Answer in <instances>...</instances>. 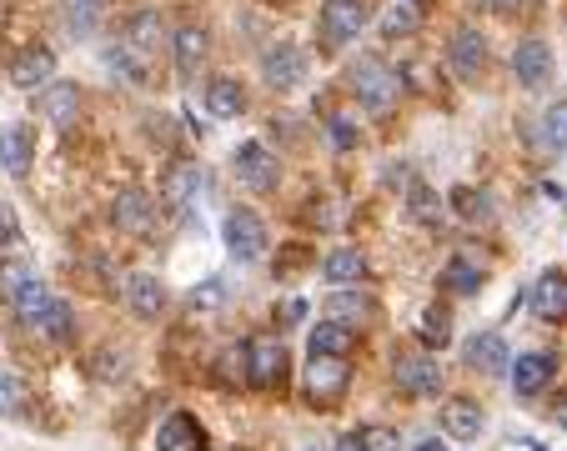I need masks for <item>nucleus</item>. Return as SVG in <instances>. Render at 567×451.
<instances>
[{"instance_id":"nucleus-39","label":"nucleus","mask_w":567,"mask_h":451,"mask_svg":"<svg viewBox=\"0 0 567 451\" xmlns=\"http://www.w3.org/2000/svg\"><path fill=\"white\" fill-rule=\"evenodd\" d=\"M221 291H227L221 281H207V286H197V291H191V312H217L221 301H227Z\"/></svg>"},{"instance_id":"nucleus-25","label":"nucleus","mask_w":567,"mask_h":451,"mask_svg":"<svg viewBox=\"0 0 567 451\" xmlns=\"http://www.w3.org/2000/svg\"><path fill=\"white\" fill-rule=\"evenodd\" d=\"M482 276H487V266H482L472 251H458V256L442 266V291H458V296H472V291H482Z\"/></svg>"},{"instance_id":"nucleus-16","label":"nucleus","mask_w":567,"mask_h":451,"mask_svg":"<svg viewBox=\"0 0 567 451\" xmlns=\"http://www.w3.org/2000/svg\"><path fill=\"white\" fill-rule=\"evenodd\" d=\"M156 451H207V431L191 411H171L156 431Z\"/></svg>"},{"instance_id":"nucleus-18","label":"nucleus","mask_w":567,"mask_h":451,"mask_svg":"<svg viewBox=\"0 0 567 451\" xmlns=\"http://www.w3.org/2000/svg\"><path fill=\"white\" fill-rule=\"evenodd\" d=\"M468 366L482 376H507V366H513V352H507V342H502L497 332H477L468 342Z\"/></svg>"},{"instance_id":"nucleus-2","label":"nucleus","mask_w":567,"mask_h":451,"mask_svg":"<svg viewBox=\"0 0 567 451\" xmlns=\"http://www.w3.org/2000/svg\"><path fill=\"white\" fill-rule=\"evenodd\" d=\"M402 91H407V81L392 71V65H382L377 55H361L357 65H351V96L361 101L367 111H392L397 101H402Z\"/></svg>"},{"instance_id":"nucleus-42","label":"nucleus","mask_w":567,"mask_h":451,"mask_svg":"<svg viewBox=\"0 0 567 451\" xmlns=\"http://www.w3.org/2000/svg\"><path fill=\"white\" fill-rule=\"evenodd\" d=\"M302 316H306V306H302V301H286V306H276V322H282V326L302 322Z\"/></svg>"},{"instance_id":"nucleus-9","label":"nucleus","mask_w":567,"mask_h":451,"mask_svg":"<svg viewBox=\"0 0 567 451\" xmlns=\"http://www.w3.org/2000/svg\"><path fill=\"white\" fill-rule=\"evenodd\" d=\"M262 81L272 91H296L306 81V55L296 51L292 41L272 45V51H262Z\"/></svg>"},{"instance_id":"nucleus-19","label":"nucleus","mask_w":567,"mask_h":451,"mask_svg":"<svg viewBox=\"0 0 567 451\" xmlns=\"http://www.w3.org/2000/svg\"><path fill=\"white\" fill-rule=\"evenodd\" d=\"M31 156H35L31 130L15 126V120H0V171L25 176V171H31Z\"/></svg>"},{"instance_id":"nucleus-5","label":"nucleus","mask_w":567,"mask_h":451,"mask_svg":"<svg viewBox=\"0 0 567 451\" xmlns=\"http://www.w3.org/2000/svg\"><path fill=\"white\" fill-rule=\"evenodd\" d=\"M241 356H246V381L256 391H276L286 381V342L282 336H251L246 346H241Z\"/></svg>"},{"instance_id":"nucleus-7","label":"nucleus","mask_w":567,"mask_h":451,"mask_svg":"<svg viewBox=\"0 0 567 451\" xmlns=\"http://www.w3.org/2000/svg\"><path fill=\"white\" fill-rule=\"evenodd\" d=\"M221 237H227V251L241 261V266L266 256V226L256 211H231L227 226H221Z\"/></svg>"},{"instance_id":"nucleus-34","label":"nucleus","mask_w":567,"mask_h":451,"mask_svg":"<svg viewBox=\"0 0 567 451\" xmlns=\"http://www.w3.org/2000/svg\"><path fill=\"white\" fill-rule=\"evenodd\" d=\"M417 25H422V11H417L412 0H402V6H392V11L382 15V35H387V41H397V35H412Z\"/></svg>"},{"instance_id":"nucleus-14","label":"nucleus","mask_w":567,"mask_h":451,"mask_svg":"<svg viewBox=\"0 0 567 451\" xmlns=\"http://www.w3.org/2000/svg\"><path fill=\"white\" fill-rule=\"evenodd\" d=\"M201 186H207V176H201V166L191 161H176L171 171L161 176V201L171 206V211H191V201L201 196Z\"/></svg>"},{"instance_id":"nucleus-20","label":"nucleus","mask_w":567,"mask_h":451,"mask_svg":"<svg viewBox=\"0 0 567 451\" xmlns=\"http://www.w3.org/2000/svg\"><path fill=\"white\" fill-rule=\"evenodd\" d=\"M513 71H517V81H523L527 91H537V86H547L553 81V51H547V41H523L513 51Z\"/></svg>"},{"instance_id":"nucleus-46","label":"nucleus","mask_w":567,"mask_h":451,"mask_svg":"<svg viewBox=\"0 0 567 451\" xmlns=\"http://www.w3.org/2000/svg\"><path fill=\"white\" fill-rule=\"evenodd\" d=\"M412 451H448V441H437V437H427V441H417Z\"/></svg>"},{"instance_id":"nucleus-35","label":"nucleus","mask_w":567,"mask_h":451,"mask_svg":"<svg viewBox=\"0 0 567 451\" xmlns=\"http://www.w3.org/2000/svg\"><path fill=\"white\" fill-rule=\"evenodd\" d=\"M543 146L567 150V101H553V106L543 111Z\"/></svg>"},{"instance_id":"nucleus-41","label":"nucleus","mask_w":567,"mask_h":451,"mask_svg":"<svg viewBox=\"0 0 567 451\" xmlns=\"http://www.w3.org/2000/svg\"><path fill=\"white\" fill-rule=\"evenodd\" d=\"M11 241H15V211L0 206V247H11Z\"/></svg>"},{"instance_id":"nucleus-21","label":"nucleus","mask_w":567,"mask_h":451,"mask_svg":"<svg viewBox=\"0 0 567 451\" xmlns=\"http://www.w3.org/2000/svg\"><path fill=\"white\" fill-rule=\"evenodd\" d=\"M442 431L458 441H472L482 437V407L472 397H448L442 401Z\"/></svg>"},{"instance_id":"nucleus-12","label":"nucleus","mask_w":567,"mask_h":451,"mask_svg":"<svg viewBox=\"0 0 567 451\" xmlns=\"http://www.w3.org/2000/svg\"><path fill=\"white\" fill-rule=\"evenodd\" d=\"M120 296H126V306H132L141 322H156V316L166 312V286L151 271H132V276L120 281Z\"/></svg>"},{"instance_id":"nucleus-26","label":"nucleus","mask_w":567,"mask_h":451,"mask_svg":"<svg viewBox=\"0 0 567 451\" xmlns=\"http://www.w3.org/2000/svg\"><path fill=\"white\" fill-rule=\"evenodd\" d=\"M171 51H176V71L197 75L201 61H207V31H201V25H181V31L171 35Z\"/></svg>"},{"instance_id":"nucleus-24","label":"nucleus","mask_w":567,"mask_h":451,"mask_svg":"<svg viewBox=\"0 0 567 451\" xmlns=\"http://www.w3.org/2000/svg\"><path fill=\"white\" fill-rule=\"evenodd\" d=\"M201 101H207V111L211 116H221V120H231V116L246 111V91H241L231 75H211L207 86H201Z\"/></svg>"},{"instance_id":"nucleus-47","label":"nucleus","mask_w":567,"mask_h":451,"mask_svg":"<svg viewBox=\"0 0 567 451\" xmlns=\"http://www.w3.org/2000/svg\"><path fill=\"white\" fill-rule=\"evenodd\" d=\"M553 421H557V427L567 431V397H563V401H557V407H553Z\"/></svg>"},{"instance_id":"nucleus-30","label":"nucleus","mask_w":567,"mask_h":451,"mask_svg":"<svg viewBox=\"0 0 567 451\" xmlns=\"http://www.w3.org/2000/svg\"><path fill=\"white\" fill-rule=\"evenodd\" d=\"M417 332H422V346H427V352H437V346L452 342V316L442 312V306H427V312L417 316Z\"/></svg>"},{"instance_id":"nucleus-15","label":"nucleus","mask_w":567,"mask_h":451,"mask_svg":"<svg viewBox=\"0 0 567 451\" xmlns=\"http://www.w3.org/2000/svg\"><path fill=\"white\" fill-rule=\"evenodd\" d=\"M553 371H557V356L553 352H527V356H517V361L507 366L517 397H537V391L553 381Z\"/></svg>"},{"instance_id":"nucleus-1","label":"nucleus","mask_w":567,"mask_h":451,"mask_svg":"<svg viewBox=\"0 0 567 451\" xmlns=\"http://www.w3.org/2000/svg\"><path fill=\"white\" fill-rule=\"evenodd\" d=\"M161 51H171V31H166L161 6H141V11L126 21V45H120L116 65L132 81H146L151 75V61H161Z\"/></svg>"},{"instance_id":"nucleus-6","label":"nucleus","mask_w":567,"mask_h":451,"mask_svg":"<svg viewBox=\"0 0 567 451\" xmlns=\"http://www.w3.org/2000/svg\"><path fill=\"white\" fill-rule=\"evenodd\" d=\"M231 166H237V181L251 186V191H276V181H282V161H276L262 140H241Z\"/></svg>"},{"instance_id":"nucleus-3","label":"nucleus","mask_w":567,"mask_h":451,"mask_svg":"<svg viewBox=\"0 0 567 451\" xmlns=\"http://www.w3.org/2000/svg\"><path fill=\"white\" fill-rule=\"evenodd\" d=\"M371 15H377V0H327V6H322V21H317L322 51L332 55L347 41H357V35L371 25Z\"/></svg>"},{"instance_id":"nucleus-43","label":"nucleus","mask_w":567,"mask_h":451,"mask_svg":"<svg viewBox=\"0 0 567 451\" xmlns=\"http://www.w3.org/2000/svg\"><path fill=\"white\" fill-rule=\"evenodd\" d=\"M337 451H367V441H361V431H347V437L337 441Z\"/></svg>"},{"instance_id":"nucleus-32","label":"nucleus","mask_w":567,"mask_h":451,"mask_svg":"<svg viewBox=\"0 0 567 451\" xmlns=\"http://www.w3.org/2000/svg\"><path fill=\"white\" fill-rule=\"evenodd\" d=\"M407 211H412V221H422V226L442 221V201H437V191L422 181H412V191H407Z\"/></svg>"},{"instance_id":"nucleus-22","label":"nucleus","mask_w":567,"mask_h":451,"mask_svg":"<svg viewBox=\"0 0 567 451\" xmlns=\"http://www.w3.org/2000/svg\"><path fill=\"white\" fill-rule=\"evenodd\" d=\"M533 312L543 316V322H567V276H563V271H547V276H537Z\"/></svg>"},{"instance_id":"nucleus-48","label":"nucleus","mask_w":567,"mask_h":451,"mask_svg":"<svg viewBox=\"0 0 567 451\" xmlns=\"http://www.w3.org/2000/svg\"><path fill=\"white\" fill-rule=\"evenodd\" d=\"M272 6H282V0H272Z\"/></svg>"},{"instance_id":"nucleus-8","label":"nucleus","mask_w":567,"mask_h":451,"mask_svg":"<svg viewBox=\"0 0 567 451\" xmlns=\"http://www.w3.org/2000/svg\"><path fill=\"white\" fill-rule=\"evenodd\" d=\"M392 376L407 397H437V391H442V366L427 352H402L392 361Z\"/></svg>"},{"instance_id":"nucleus-38","label":"nucleus","mask_w":567,"mask_h":451,"mask_svg":"<svg viewBox=\"0 0 567 451\" xmlns=\"http://www.w3.org/2000/svg\"><path fill=\"white\" fill-rule=\"evenodd\" d=\"M31 281H35V276L25 271V261H11V266H0V296L15 301L25 286H31Z\"/></svg>"},{"instance_id":"nucleus-28","label":"nucleus","mask_w":567,"mask_h":451,"mask_svg":"<svg viewBox=\"0 0 567 451\" xmlns=\"http://www.w3.org/2000/svg\"><path fill=\"white\" fill-rule=\"evenodd\" d=\"M306 342H312V356H351L357 332H347V326H337V322H317L306 332Z\"/></svg>"},{"instance_id":"nucleus-29","label":"nucleus","mask_w":567,"mask_h":451,"mask_svg":"<svg viewBox=\"0 0 567 451\" xmlns=\"http://www.w3.org/2000/svg\"><path fill=\"white\" fill-rule=\"evenodd\" d=\"M71 332H76V312H71L66 301H55L41 312V322H35V336H45V342H71Z\"/></svg>"},{"instance_id":"nucleus-27","label":"nucleus","mask_w":567,"mask_h":451,"mask_svg":"<svg viewBox=\"0 0 567 451\" xmlns=\"http://www.w3.org/2000/svg\"><path fill=\"white\" fill-rule=\"evenodd\" d=\"M322 276H327L332 286H351V281L367 276V261H361V251L337 247V251H327V256H322Z\"/></svg>"},{"instance_id":"nucleus-45","label":"nucleus","mask_w":567,"mask_h":451,"mask_svg":"<svg viewBox=\"0 0 567 451\" xmlns=\"http://www.w3.org/2000/svg\"><path fill=\"white\" fill-rule=\"evenodd\" d=\"M76 6H81V11H86V21H96V15H101V6H106V0H76Z\"/></svg>"},{"instance_id":"nucleus-17","label":"nucleus","mask_w":567,"mask_h":451,"mask_svg":"<svg viewBox=\"0 0 567 451\" xmlns=\"http://www.w3.org/2000/svg\"><path fill=\"white\" fill-rule=\"evenodd\" d=\"M41 116L51 120L55 130H76L81 120V86H66V81H51L41 96Z\"/></svg>"},{"instance_id":"nucleus-33","label":"nucleus","mask_w":567,"mask_h":451,"mask_svg":"<svg viewBox=\"0 0 567 451\" xmlns=\"http://www.w3.org/2000/svg\"><path fill=\"white\" fill-rule=\"evenodd\" d=\"M448 206L462 216V221H487V216H492V201H487V196H477L472 186H458V191L448 196Z\"/></svg>"},{"instance_id":"nucleus-11","label":"nucleus","mask_w":567,"mask_h":451,"mask_svg":"<svg viewBox=\"0 0 567 451\" xmlns=\"http://www.w3.org/2000/svg\"><path fill=\"white\" fill-rule=\"evenodd\" d=\"M111 221H116V231H126V237H151L156 226V201L146 191H120L116 201H111Z\"/></svg>"},{"instance_id":"nucleus-31","label":"nucleus","mask_w":567,"mask_h":451,"mask_svg":"<svg viewBox=\"0 0 567 451\" xmlns=\"http://www.w3.org/2000/svg\"><path fill=\"white\" fill-rule=\"evenodd\" d=\"M11 306H15V316H21V326H25V332H35V322H41V312H45V306H51V291H45L41 281H31V286H25L21 296L11 301Z\"/></svg>"},{"instance_id":"nucleus-36","label":"nucleus","mask_w":567,"mask_h":451,"mask_svg":"<svg viewBox=\"0 0 567 451\" xmlns=\"http://www.w3.org/2000/svg\"><path fill=\"white\" fill-rule=\"evenodd\" d=\"M25 411H31V391H25L15 376H0V417L21 421Z\"/></svg>"},{"instance_id":"nucleus-40","label":"nucleus","mask_w":567,"mask_h":451,"mask_svg":"<svg viewBox=\"0 0 567 451\" xmlns=\"http://www.w3.org/2000/svg\"><path fill=\"white\" fill-rule=\"evenodd\" d=\"M361 441H367V451H397L392 427H361Z\"/></svg>"},{"instance_id":"nucleus-44","label":"nucleus","mask_w":567,"mask_h":451,"mask_svg":"<svg viewBox=\"0 0 567 451\" xmlns=\"http://www.w3.org/2000/svg\"><path fill=\"white\" fill-rule=\"evenodd\" d=\"M482 6H487V11H497V15H513L523 0H482Z\"/></svg>"},{"instance_id":"nucleus-37","label":"nucleus","mask_w":567,"mask_h":451,"mask_svg":"<svg viewBox=\"0 0 567 451\" xmlns=\"http://www.w3.org/2000/svg\"><path fill=\"white\" fill-rule=\"evenodd\" d=\"M327 140L337 150H351V146H357V120H351L347 111H332V116H327Z\"/></svg>"},{"instance_id":"nucleus-13","label":"nucleus","mask_w":567,"mask_h":451,"mask_svg":"<svg viewBox=\"0 0 567 451\" xmlns=\"http://www.w3.org/2000/svg\"><path fill=\"white\" fill-rule=\"evenodd\" d=\"M11 81L21 91H45L55 81V51H45V45H25V51L11 61Z\"/></svg>"},{"instance_id":"nucleus-10","label":"nucleus","mask_w":567,"mask_h":451,"mask_svg":"<svg viewBox=\"0 0 567 451\" xmlns=\"http://www.w3.org/2000/svg\"><path fill=\"white\" fill-rule=\"evenodd\" d=\"M448 65L462 75V81H477V75L487 71V41H482V31L458 25V31L448 35Z\"/></svg>"},{"instance_id":"nucleus-23","label":"nucleus","mask_w":567,"mask_h":451,"mask_svg":"<svg viewBox=\"0 0 567 451\" xmlns=\"http://www.w3.org/2000/svg\"><path fill=\"white\" fill-rule=\"evenodd\" d=\"M322 322H337V326H347V332H361V322H371V301L361 296V291H332Z\"/></svg>"},{"instance_id":"nucleus-4","label":"nucleus","mask_w":567,"mask_h":451,"mask_svg":"<svg viewBox=\"0 0 567 451\" xmlns=\"http://www.w3.org/2000/svg\"><path fill=\"white\" fill-rule=\"evenodd\" d=\"M347 387H351V366H347V356H312V361H306V371H302V391H306V401H312V407L332 411L342 397H347Z\"/></svg>"}]
</instances>
